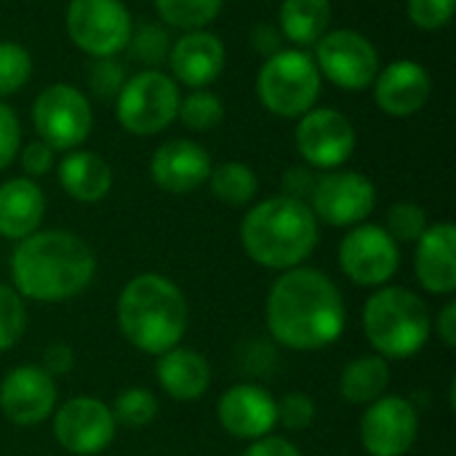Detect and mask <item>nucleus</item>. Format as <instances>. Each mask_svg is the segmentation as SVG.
Listing matches in <instances>:
<instances>
[{
    "mask_svg": "<svg viewBox=\"0 0 456 456\" xmlns=\"http://www.w3.org/2000/svg\"><path fill=\"white\" fill-rule=\"evenodd\" d=\"M251 48H254L262 59L278 53V51L283 48V35H281V29L273 27V24H267V21L256 24V27L251 29Z\"/></svg>",
    "mask_w": 456,
    "mask_h": 456,
    "instance_id": "obj_41",
    "label": "nucleus"
},
{
    "mask_svg": "<svg viewBox=\"0 0 456 456\" xmlns=\"http://www.w3.org/2000/svg\"><path fill=\"white\" fill-rule=\"evenodd\" d=\"M222 428L240 441H259L278 425L275 398L259 385H235L216 403Z\"/></svg>",
    "mask_w": 456,
    "mask_h": 456,
    "instance_id": "obj_20",
    "label": "nucleus"
},
{
    "mask_svg": "<svg viewBox=\"0 0 456 456\" xmlns=\"http://www.w3.org/2000/svg\"><path fill=\"white\" fill-rule=\"evenodd\" d=\"M96 273L91 246L64 230L32 232L11 256L13 286L35 302H64L88 289Z\"/></svg>",
    "mask_w": 456,
    "mask_h": 456,
    "instance_id": "obj_2",
    "label": "nucleus"
},
{
    "mask_svg": "<svg viewBox=\"0 0 456 456\" xmlns=\"http://www.w3.org/2000/svg\"><path fill=\"white\" fill-rule=\"evenodd\" d=\"M158 398L147 387H128L118 395L112 417L128 428H144L158 417Z\"/></svg>",
    "mask_w": 456,
    "mask_h": 456,
    "instance_id": "obj_33",
    "label": "nucleus"
},
{
    "mask_svg": "<svg viewBox=\"0 0 456 456\" xmlns=\"http://www.w3.org/2000/svg\"><path fill=\"white\" fill-rule=\"evenodd\" d=\"M315 182H318L315 168H310L307 163L291 166V168L283 171V195L307 203L310 195H313V190H315Z\"/></svg>",
    "mask_w": 456,
    "mask_h": 456,
    "instance_id": "obj_39",
    "label": "nucleus"
},
{
    "mask_svg": "<svg viewBox=\"0 0 456 456\" xmlns=\"http://www.w3.org/2000/svg\"><path fill=\"white\" fill-rule=\"evenodd\" d=\"M456 0H406V16L414 27L436 32L452 24Z\"/></svg>",
    "mask_w": 456,
    "mask_h": 456,
    "instance_id": "obj_35",
    "label": "nucleus"
},
{
    "mask_svg": "<svg viewBox=\"0 0 456 456\" xmlns=\"http://www.w3.org/2000/svg\"><path fill=\"white\" fill-rule=\"evenodd\" d=\"M428 211L419 203L411 200H401L395 206H390L387 211V235L395 243H417L425 230H428Z\"/></svg>",
    "mask_w": 456,
    "mask_h": 456,
    "instance_id": "obj_32",
    "label": "nucleus"
},
{
    "mask_svg": "<svg viewBox=\"0 0 456 456\" xmlns=\"http://www.w3.org/2000/svg\"><path fill=\"white\" fill-rule=\"evenodd\" d=\"M32 123L53 152L77 150L94 131V107L88 96L69 83H51L32 104Z\"/></svg>",
    "mask_w": 456,
    "mask_h": 456,
    "instance_id": "obj_9",
    "label": "nucleus"
},
{
    "mask_svg": "<svg viewBox=\"0 0 456 456\" xmlns=\"http://www.w3.org/2000/svg\"><path fill=\"white\" fill-rule=\"evenodd\" d=\"M224 61H227L224 43L208 29L184 32L179 40L171 43L168 59H166L171 77L192 91L208 88L222 75Z\"/></svg>",
    "mask_w": 456,
    "mask_h": 456,
    "instance_id": "obj_19",
    "label": "nucleus"
},
{
    "mask_svg": "<svg viewBox=\"0 0 456 456\" xmlns=\"http://www.w3.org/2000/svg\"><path fill=\"white\" fill-rule=\"evenodd\" d=\"M176 118L184 123V128L195 134H206V131H214L224 120V102L214 91L198 88L179 102Z\"/></svg>",
    "mask_w": 456,
    "mask_h": 456,
    "instance_id": "obj_30",
    "label": "nucleus"
},
{
    "mask_svg": "<svg viewBox=\"0 0 456 456\" xmlns=\"http://www.w3.org/2000/svg\"><path fill=\"white\" fill-rule=\"evenodd\" d=\"M155 377L174 401H198L211 385V366L200 353L174 347L158 355Z\"/></svg>",
    "mask_w": 456,
    "mask_h": 456,
    "instance_id": "obj_23",
    "label": "nucleus"
},
{
    "mask_svg": "<svg viewBox=\"0 0 456 456\" xmlns=\"http://www.w3.org/2000/svg\"><path fill=\"white\" fill-rule=\"evenodd\" d=\"M211 168V155L192 139H171L160 144L150 160L152 182L171 195H187L200 190L208 182Z\"/></svg>",
    "mask_w": 456,
    "mask_h": 456,
    "instance_id": "obj_18",
    "label": "nucleus"
},
{
    "mask_svg": "<svg viewBox=\"0 0 456 456\" xmlns=\"http://www.w3.org/2000/svg\"><path fill=\"white\" fill-rule=\"evenodd\" d=\"M21 147V126L16 112L0 99V171H5Z\"/></svg>",
    "mask_w": 456,
    "mask_h": 456,
    "instance_id": "obj_38",
    "label": "nucleus"
},
{
    "mask_svg": "<svg viewBox=\"0 0 456 456\" xmlns=\"http://www.w3.org/2000/svg\"><path fill=\"white\" fill-rule=\"evenodd\" d=\"M363 331L382 358H414L430 339L433 318L428 305L409 289L382 286L363 307Z\"/></svg>",
    "mask_w": 456,
    "mask_h": 456,
    "instance_id": "obj_5",
    "label": "nucleus"
},
{
    "mask_svg": "<svg viewBox=\"0 0 456 456\" xmlns=\"http://www.w3.org/2000/svg\"><path fill=\"white\" fill-rule=\"evenodd\" d=\"M390 387V363L382 355H363L345 366L339 377V393L347 403L369 406L379 401Z\"/></svg>",
    "mask_w": 456,
    "mask_h": 456,
    "instance_id": "obj_26",
    "label": "nucleus"
},
{
    "mask_svg": "<svg viewBox=\"0 0 456 456\" xmlns=\"http://www.w3.org/2000/svg\"><path fill=\"white\" fill-rule=\"evenodd\" d=\"M401 265V248L379 224H355L339 243V267L355 286H385Z\"/></svg>",
    "mask_w": 456,
    "mask_h": 456,
    "instance_id": "obj_13",
    "label": "nucleus"
},
{
    "mask_svg": "<svg viewBox=\"0 0 456 456\" xmlns=\"http://www.w3.org/2000/svg\"><path fill=\"white\" fill-rule=\"evenodd\" d=\"M126 80H128L126 67H123L115 56L94 59L91 67H88V86H91V91H94L99 99L112 102V99L120 94V88H123Z\"/></svg>",
    "mask_w": 456,
    "mask_h": 456,
    "instance_id": "obj_36",
    "label": "nucleus"
},
{
    "mask_svg": "<svg viewBox=\"0 0 456 456\" xmlns=\"http://www.w3.org/2000/svg\"><path fill=\"white\" fill-rule=\"evenodd\" d=\"M246 254L267 270H294L318 246V219L307 203L275 195L256 203L240 224Z\"/></svg>",
    "mask_w": 456,
    "mask_h": 456,
    "instance_id": "obj_3",
    "label": "nucleus"
},
{
    "mask_svg": "<svg viewBox=\"0 0 456 456\" xmlns=\"http://www.w3.org/2000/svg\"><path fill=\"white\" fill-rule=\"evenodd\" d=\"M64 29L75 48L91 59H107L126 51L134 16L123 0H69Z\"/></svg>",
    "mask_w": 456,
    "mask_h": 456,
    "instance_id": "obj_8",
    "label": "nucleus"
},
{
    "mask_svg": "<svg viewBox=\"0 0 456 456\" xmlns=\"http://www.w3.org/2000/svg\"><path fill=\"white\" fill-rule=\"evenodd\" d=\"M275 411H278V425H283L286 430H307L315 419V403L310 395L305 393H289L281 401H275Z\"/></svg>",
    "mask_w": 456,
    "mask_h": 456,
    "instance_id": "obj_37",
    "label": "nucleus"
},
{
    "mask_svg": "<svg viewBox=\"0 0 456 456\" xmlns=\"http://www.w3.org/2000/svg\"><path fill=\"white\" fill-rule=\"evenodd\" d=\"M69 366H72V353L64 345H51L45 350V355H43V366L40 369L53 377V374H67Z\"/></svg>",
    "mask_w": 456,
    "mask_h": 456,
    "instance_id": "obj_43",
    "label": "nucleus"
},
{
    "mask_svg": "<svg viewBox=\"0 0 456 456\" xmlns=\"http://www.w3.org/2000/svg\"><path fill=\"white\" fill-rule=\"evenodd\" d=\"M243 456H302L299 449L286 441V438H275V436H265L259 441H251V446L246 449Z\"/></svg>",
    "mask_w": 456,
    "mask_h": 456,
    "instance_id": "obj_42",
    "label": "nucleus"
},
{
    "mask_svg": "<svg viewBox=\"0 0 456 456\" xmlns=\"http://www.w3.org/2000/svg\"><path fill=\"white\" fill-rule=\"evenodd\" d=\"M179 83L160 69L131 75L115 96L118 123L134 136H155L166 131L179 112Z\"/></svg>",
    "mask_w": 456,
    "mask_h": 456,
    "instance_id": "obj_7",
    "label": "nucleus"
},
{
    "mask_svg": "<svg viewBox=\"0 0 456 456\" xmlns=\"http://www.w3.org/2000/svg\"><path fill=\"white\" fill-rule=\"evenodd\" d=\"M19 158H21V168H24L27 179L45 176V174L53 168V150H51L45 142H40V139H35V142L24 144Z\"/></svg>",
    "mask_w": 456,
    "mask_h": 456,
    "instance_id": "obj_40",
    "label": "nucleus"
},
{
    "mask_svg": "<svg viewBox=\"0 0 456 456\" xmlns=\"http://www.w3.org/2000/svg\"><path fill=\"white\" fill-rule=\"evenodd\" d=\"M206 184L211 187V195L227 206H248L259 192V179L254 168L240 160L214 166Z\"/></svg>",
    "mask_w": 456,
    "mask_h": 456,
    "instance_id": "obj_27",
    "label": "nucleus"
},
{
    "mask_svg": "<svg viewBox=\"0 0 456 456\" xmlns=\"http://www.w3.org/2000/svg\"><path fill=\"white\" fill-rule=\"evenodd\" d=\"M118 326L136 350L163 355L179 347L187 331V299L179 286L163 275H136L120 291Z\"/></svg>",
    "mask_w": 456,
    "mask_h": 456,
    "instance_id": "obj_4",
    "label": "nucleus"
},
{
    "mask_svg": "<svg viewBox=\"0 0 456 456\" xmlns=\"http://www.w3.org/2000/svg\"><path fill=\"white\" fill-rule=\"evenodd\" d=\"M321 88L323 77L313 53L305 48H281L256 72V99L275 118H302L318 104Z\"/></svg>",
    "mask_w": 456,
    "mask_h": 456,
    "instance_id": "obj_6",
    "label": "nucleus"
},
{
    "mask_svg": "<svg viewBox=\"0 0 456 456\" xmlns=\"http://www.w3.org/2000/svg\"><path fill=\"white\" fill-rule=\"evenodd\" d=\"M331 24V0H283L278 8V29L294 48L315 45Z\"/></svg>",
    "mask_w": 456,
    "mask_h": 456,
    "instance_id": "obj_25",
    "label": "nucleus"
},
{
    "mask_svg": "<svg viewBox=\"0 0 456 456\" xmlns=\"http://www.w3.org/2000/svg\"><path fill=\"white\" fill-rule=\"evenodd\" d=\"M59 184L77 203H99L112 190V168L91 150H69L59 163Z\"/></svg>",
    "mask_w": 456,
    "mask_h": 456,
    "instance_id": "obj_24",
    "label": "nucleus"
},
{
    "mask_svg": "<svg viewBox=\"0 0 456 456\" xmlns=\"http://www.w3.org/2000/svg\"><path fill=\"white\" fill-rule=\"evenodd\" d=\"M377 206V187L358 171H326L310 195V211L331 227L363 224Z\"/></svg>",
    "mask_w": 456,
    "mask_h": 456,
    "instance_id": "obj_12",
    "label": "nucleus"
},
{
    "mask_svg": "<svg viewBox=\"0 0 456 456\" xmlns=\"http://www.w3.org/2000/svg\"><path fill=\"white\" fill-rule=\"evenodd\" d=\"M294 142L310 168L337 171L353 158L358 136L345 112L331 107H313L297 118Z\"/></svg>",
    "mask_w": 456,
    "mask_h": 456,
    "instance_id": "obj_11",
    "label": "nucleus"
},
{
    "mask_svg": "<svg viewBox=\"0 0 456 456\" xmlns=\"http://www.w3.org/2000/svg\"><path fill=\"white\" fill-rule=\"evenodd\" d=\"M32 77V56L13 40H0V99L21 91Z\"/></svg>",
    "mask_w": 456,
    "mask_h": 456,
    "instance_id": "obj_31",
    "label": "nucleus"
},
{
    "mask_svg": "<svg viewBox=\"0 0 456 456\" xmlns=\"http://www.w3.org/2000/svg\"><path fill=\"white\" fill-rule=\"evenodd\" d=\"M417 278L430 294L456 291V227L452 222H438L425 230L417 240L414 256Z\"/></svg>",
    "mask_w": 456,
    "mask_h": 456,
    "instance_id": "obj_21",
    "label": "nucleus"
},
{
    "mask_svg": "<svg viewBox=\"0 0 456 456\" xmlns=\"http://www.w3.org/2000/svg\"><path fill=\"white\" fill-rule=\"evenodd\" d=\"M436 334L446 347H456V302H446L436 321Z\"/></svg>",
    "mask_w": 456,
    "mask_h": 456,
    "instance_id": "obj_44",
    "label": "nucleus"
},
{
    "mask_svg": "<svg viewBox=\"0 0 456 456\" xmlns=\"http://www.w3.org/2000/svg\"><path fill=\"white\" fill-rule=\"evenodd\" d=\"M313 59L321 77L342 91H366L379 72V51L358 29H329L315 43Z\"/></svg>",
    "mask_w": 456,
    "mask_h": 456,
    "instance_id": "obj_10",
    "label": "nucleus"
},
{
    "mask_svg": "<svg viewBox=\"0 0 456 456\" xmlns=\"http://www.w3.org/2000/svg\"><path fill=\"white\" fill-rule=\"evenodd\" d=\"M171 43H174V37H171L166 24L142 21V24H134V32L128 37L126 53L136 64H142L144 69H158L160 64H166Z\"/></svg>",
    "mask_w": 456,
    "mask_h": 456,
    "instance_id": "obj_29",
    "label": "nucleus"
},
{
    "mask_svg": "<svg viewBox=\"0 0 456 456\" xmlns=\"http://www.w3.org/2000/svg\"><path fill=\"white\" fill-rule=\"evenodd\" d=\"M417 409L398 395H382L369 403L361 419V444L369 456H406L417 444Z\"/></svg>",
    "mask_w": 456,
    "mask_h": 456,
    "instance_id": "obj_14",
    "label": "nucleus"
},
{
    "mask_svg": "<svg viewBox=\"0 0 456 456\" xmlns=\"http://www.w3.org/2000/svg\"><path fill=\"white\" fill-rule=\"evenodd\" d=\"M222 5L224 0H155L160 21L182 32L208 29L219 19Z\"/></svg>",
    "mask_w": 456,
    "mask_h": 456,
    "instance_id": "obj_28",
    "label": "nucleus"
},
{
    "mask_svg": "<svg viewBox=\"0 0 456 456\" xmlns=\"http://www.w3.org/2000/svg\"><path fill=\"white\" fill-rule=\"evenodd\" d=\"M56 406V382L40 366H16L0 382V411L8 422L29 428L51 417Z\"/></svg>",
    "mask_w": 456,
    "mask_h": 456,
    "instance_id": "obj_16",
    "label": "nucleus"
},
{
    "mask_svg": "<svg viewBox=\"0 0 456 456\" xmlns=\"http://www.w3.org/2000/svg\"><path fill=\"white\" fill-rule=\"evenodd\" d=\"M27 329V310L21 294L0 283V353L11 350Z\"/></svg>",
    "mask_w": 456,
    "mask_h": 456,
    "instance_id": "obj_34",
    "label": "nucleus"
},
{
    "mask_svg": "<svg viewBox=\"0 0 456 456\" xmlns=\"http://www.w3.org/2000/svg\"><path fill=\"white\" fill-rule=\"evenodd\" d=\"M374 102L390 118L417 115L433 94L430 72L414 59H395L374 77Z\"/></svg>",
    "mask_w": 456,
    "mask_h": 456,
    "instance_id": "obj_17",
    "label": "nucleus"
},
{
    "mask_svg": "<svg viewBox=\"0 0 456 456\" xmlns=\"http://www.w3.org/2000/svg\"><path fill=\"white\" fill-rule=\"evenodd\" d=\"M53 436L64 452L94 456L104 452L115 438L112 409L96 398H72L53 417Z\"/></svg>",
    "mask_w": 456,
    "mask_h": 456,
    "instance_id": "obj_15",
    "label": "nucleus"
},
{
    "mask_svg": "<svg viewBox=\"0 0 456 456\" xmlns=\"http://www.w3.org/2000/svg\"><path fill=\"white\" fill-rule=\"evenodd\" d=\"M347 323L337 283L313 267L286 270L267 297V329L289 350L310 353L334 345Z\"/></svg>",
    "mask_w": 456,
    "mask_h": 456,
    "instance_id": "obj_1",
    "label": "nucleus"
},
{
    "mask_svg": "<svg viewBox=\"0 0 456 456\" xmlns=\"http://www.w3.org/2000/svg\"><path fill=\"white\" fill-rule=\"evenodd\" d=\"M43 216L45 195L32 179L16 176L0 184V238L24 240L37 232Z\"/></svg>",
    "mask_w": 456,
    "mask_h": 456,
    "instance_id": "obj_22",
    "label": "nucleus"
}]
</instances>
